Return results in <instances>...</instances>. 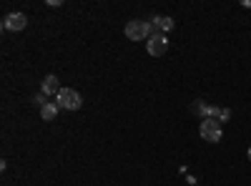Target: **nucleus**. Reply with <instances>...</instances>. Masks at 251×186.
I'll list each match as a JSON object with an SVG mask.
<instances>
[{"mask_svg":"<svg viewBox=\"0 0 251 186\" xmlns=\"http://www.w3.org/2000/svg\"><path fill=\"white\" fill-rule=\"evenodd\" d=\"M28 25V18H25V13H8L5 18H3V30H23Z\"/></svg>","mask_w":251,"mask_h":186,"instance_id":"nucleus-5","label":"nucleus"},{"mask_svg":"<svg viewBox=\"0 0 251 186\" xmlns=\"http://www.w3.org/2000/svg\"><path fill=\"white\" fill-rule=\"evenodd\" d=\"M193 113H199L201 118H219L221 116V108L213 106V103H206V101H196V103L191 106Z\"/></svg>","mask_w":251,"mask_h":186,"instance_id":"nucleus-6","label":"nucleus"},{"mask_svg":"<svg viewBox=\"0 0 251 186\" xmlns=\"http://www.w3.org/2000/svg\"><path fill=\"white\" fill-rule=\"evenodd\" d=\"M199 133H201V139H204V141H209V144L221 141V136H224L221 121H219V118H204L201 126H199Z\"/></svg>","mask_w":251,"mask_h":186,"instance_id":"nucleus-2","label":"nucleus"},{"mask_svg":"<svg viewBox=\"0 0 251 186\" xmlns=\"http://www.w3.org/2000/svg\"><path fill=\"white\" fill-rule=\"evenodd\" d=\"M56 101H58V106L65 108V111H78V108L83 106V98H81V93H78L76 88H63V91L56 96Z\"/></svg>","mask_w":251,"mask_h":186,"instance_id":"nucleus-3","label":"nucleus"},{"mask_svg":"<svg viewBox=\"0 0 251 186\" xmlns=\"http://www.w3.org/2000/svg\"><path fill=\"white\" fill-rule=\"evenodd\" d=\"M33 103H35V106H38V108H43V106L48 103V101H45V93H38V96H35V98H33Z\"/></svg>","mask_w":251,"mask_h":186,"instance_id":"nucleus-10","label":"nucleus"},{"mask_svg":"<svg viewBox=\"0 0 251 186\" xmlns=\"http://www.w3.org/2000/svg\"><path fill=\"white\" fill-rule=\"evenodd\" d=\"M151 25H153V30H158V33H168V30H173V18H168V15H153L151 18Z\"/></svg>","mask_w":251,"mask_h":186,"instance_id":"nucleus-8","label":"nucleus"},{"mask_svg":"<svg viewBox=\"0 0 251 186\" xmlns=\"http://www.w3.org/2000/svg\"><path fill=\"white\" fill-rule=\"evenodd\" d=\"M219 121H221V124L231 121V108H221V116H219Z\"/></svg>","mask_w":251,"mask_h":186,"instance_id":"nucleus-11","label":"nucleus"},{"mask_svg":"<svg viewBox=\"0 0 251 186\" xmlns=\"http://www.w3.org/2000/svg\"><path fill=\"white\" fill-rule=\"evenodd\" d=\"M249 161H251V146H249Z\"/></svg>","mask_w":251,"mask_h":186,"instance_id":"nucleus-12","label":"nucleus"},{"mask_svg":"<svg viewBox=\"0 0 251 186\" xmlns=\"http://www.w3.org/2000/svg\"><path fill=\"white\" fill-rule=\"evenodd\" d=\"M58 111H61L58 101H48V103L41 108V118H43V121H53V118L58 116Z\"/></svg>","mask_w":251,"mask_h":186,"instance_id":"nucleus-9","label":"nucleus"},{"mask_svg":"<svg viewBox=\"0 0 251 186\" xmlns=\"http://www.w3.org/2000/svg\"><path fill=\"white\" fill-rule=\"evenodd\" d=\"M146 48H148V53L153 56V58H161L168 50V38H166V33H158V30H153L151 33V38L146 41Z\"/></svg>","mask_w":251,"mask_h":186,"instance_id":"nucleus-4","label":"nucleus"},{"mask_svg":"<svg viewBox=\"0 0 251 186\" xmlns=\"http://www.w3.org/2000/svg\"><path fill=\"white\" fill-rule=\"evenodd\" d=\"M63 88H61V81H58V76H45L43 78V83H41V93H45V96H58Z\"/></svg>","mask_w":251,"mask_h":186,"instance_id":"nucleus-7","label":"nucleus"},{"mask_svg":"<svg viewBox=\"0 0 251 186\" xmlns=\"http://www.w3.org/2000/svg\"><path fill=\"white\" fill-rule=\"evenodd\" d=\"M153 25L148 21H128L126 23V38L128 41H148Z\"/></svg>","mask_w":251,"mask_h":186,"instance_id":"nucleus-1","label":"nucleus"}]
</instances>
